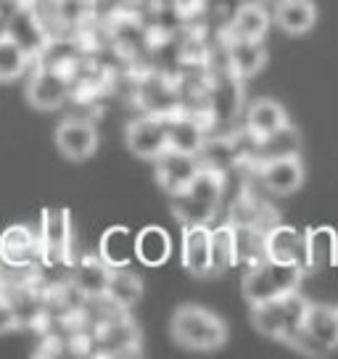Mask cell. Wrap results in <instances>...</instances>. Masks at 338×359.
<instances>
[{"instance_id":"cell-1","label":"cell","mask_w":338,"mask_h":359,"mask_svg":"<svg viewBox=\"0 0 338 359\" xmlns=\"http://www.w3.org/2000/svg\"><path fill=\"white\" fill-rule=\"evenodd\" d=\"M169 336L182 348L191 351H215L225 346L227 325L219 314L203 309L198 304H182L172 312Z\"/></svg>"},{"instance_id":"cell-2","label":"cell","mask_w":338,"mask_h":359,"mask_svg":"<svg viewBox=\"0 0 338 359\" xmlns=\"http://www.w3.org/2000/svg\"><path fill=\"white\" fill-rule=\"evenodd\" d=\"M306 306L309 304H306L304 296H299V291L283 293V296L270 299V302L251 304V323L262 336L293 346L299 333L304 330Z\"/></svg>"},{"instance_id":"cell-3","label":"cell","mask_w":338,"mask_h":359,"mask_svg":"<svg viewBox=\"0 0 338 359\" xmlns=\"http://www.w3.org/2000/svg\"><path fill=\"white\" fill-rule=\"evenodd\" d=\"M222 193H225V175L201 167L188 188L169 196V206L182 224H206L217 214Z\"/></svg>"},{"instance_id":"cell-4","label":"cell","mask_w":338,"mask_h":359,"mask_svg":"<svg viewBox=\"0 0 338 359\" xmlns=\"http://www.w3.org/2000/svg\"><path fill=\"white\" fill-rule=\"evenodd\" d=\"M306 272L299 264H288V262H272V259H262L257 264H251L248 272L243 275L241 291L248 304H259L278 299L283 293L299 291V283Z\"/></svg>"},{"instance_id":"cell-5","label":"cell","mask_w":338,"mask_h":359,"mask_svg":"<svg viewBox=\"0 0 338 359\" xmlns=\"http://www.w3.org/2000/svg\"><path fill=\"white\" fill-rule=\"evenodd\" d=\"M69 77L61 67H40L34 72L27 90H24V98L27 103L37 109V111H58L69 98Z\"/></svg>"},{"instance_id":"cell-6","label":"cell","mask_w":338,"mask_h":359,"mask_svg":"<svg viewBox=\"0 0 338 359\" xmlns=\"http://www.w3.org/2000/svg\"><path fill=\"white\" fill-rule=\"evenodd\" d=\"M124 140H127V148H130L133 156L154 161V158L161 156V154L169 148L167 116H158V114L137 116V119H133V122L127 124Z\"/></svg>"},{"instance_id":"cell-7","label":"cell","mask_w":338,"mask_h":359,"mask_svg":"<svg viewBox=\"0 0 338 359\" xmlns=\"http://www.w3.org/2000/svg\"><path fill=\"white\" fill-rule=\"evenodd\" d=\"M40 259H46L48 264H72V219L67 209L43 212Z\"/></svg>"},{"instance_id":"cell-8","label":"cell","mask_w":338,"mask_h":359,"mask_svg":"<svg viewBox=\"0 0 338 359\" xmlns=\"http://www.w3.org/2000/svg\"><path fill=\"white\" fill-rule=\"evenodd\" d=\"M56 148L58 154L69 161H85L98 151V130L90 119L82 116H67L56 127Z\"/></svg>"},{"instance_id":"cell-9","label":"cell","mask_w":338,"mask_h":359,"mask_svg":"<svg viewBox=\"0 0 338 359\" xmlns=\"http://www.w3.org/2000/svg\"><path fill=\"white\" fill-rule=\"evenodd\" d=\"M154 167H156L158 188L167 196H175V193H180L182 188H188L196 180V175L201 172V161L193 154H182V151H175V148H167L161 156L154 158Z\"/></svg>"},{"instance_id":"cell-10","label":"cell","mask_w":338,"mask_h":359,"mask_svg":"<svg viewBox=\"0 0 338 359\" xmlns=\"http://www.w3.org/2000/svg\"><path fill=\"white\" fill-rule=\"evenodd\" d=\"M264 257L272 262H288L309 272V254H306V230H296L288 224H272L264 233Z\"/></svg>"},{"instance_id":"cell-11","label":"cell","mask_w":338,"mask_h":359,"mask_svg":"<svg viewBox=\"0 0 338 359\" xmlns=\"http://www.w3.org/2000/svg\"><path fill=\"white\" fill-rule=\"evenodd\" d=\"M40 259V236L27 224H11L0 233V262L8 267H29Z\"/></svg>"},{"instance_id":"cell-12","label":"cell","mask_w":338,"mask_h":359,"mask_svg":"<svg viewBox=\"0 0 338 359\" xmlns=\"http://www.w3.org/2000/svg\"><path fill=\"white\" fill-rule=\"evenodd\" d=\"M259 177L264 188L275 196H291L302 188L304 182V167L299 156L285 158H270V161H259Z\"/></svg>"},{"instance_id":"cell-13","label":"cell","mask_w":338,"mask_h":359,"mask_svg":"<svg viewBox=\"0 0 338 359\" xmlns=\"http://www.w3.org/2000/svg\"><path fill=\"white\" fill-rule=\"evenodd\" d=\"M212 230L206 224H182V267L196 278H209Z\"/></svg>"},{"instance_id":"cell-14","label":"cell","mask_w":338,"mask_h":359,"mask_svg":"<svg viewBox=\"0 0 338 359\" xmlns=\"http://www.w3.org/2000/svg\"><path fill=\"white\" fill-rule=\"evenodd\" d=\"M95 354L101 357H130L140 351V330L127 320L103 323L95 336Z\"/></svg>"},{"instance_id":"cell-15","label":"cell","mask_w":338,"mask_h":359,"mask_svg":"<svg viewBox=\"0 0 338 359\" xmlns=\"http://www.w3.org/2000/svg\"><path fill=\"white\" fill-rule=\"evenodd\" d=\"M111 269L101 257H82L72 267V288L79 296H88V299H103L109 280H111Z\"/></svg>"},{"instance_id":"cell-16","label":"cell","mask_w":338,"mask_h":359,"mask_svg":"<svg viewBox=\"0 0 338 359\" xmlns=\"http://www.w3.org/2000/svg\"><path fill=\"white\" fill-rule=\"evenodd\" d=\"M6 32L22 45L29 58L46 50V45H48L46 29H43L40 19H37L27 6H19V8L6 19Z\"/></svg>"},{"instance_id":"cell-17","label":"cell","mask_w":338,"mask_h":359,"mask_svg":"<svg viewBox=\"0 0 338 359\" xmlns=\"http://www.w3.org/2000/svg\"><path fill=\"white\" fill-rule=\"evenodd\" d=\"M304 333L315 344L317 351H330L338 346V320L336 306L327 304H309L304 317Z\"/></svg>"},{"instance_id":"cell-18","label":"cell","mask_w":338,"mask_h":359,"mask_svg":"<svg viewBox=\"0 0 338 359\" xmlns=\"http://www.w3.org/2000/svg\"><path fill=\"white\" fill-rule=\"evenodd\" d=\"M227 64H230V74H236L238 79L254 77L267 64L264 40H230V45H227Z\"/></svg>"},{"instance_id":"cell-19","label":"cell","mask_w":338,"mask_h":359,"mask_svg":"<svg viewBox=\"0 0 338 359\" xmlns=\"http://www.w3.org/2000/svg\"><path fill=\"white\" fill-rule=\"evenodd\" d=\"M167 143L175 151L182 154H193L198 156V151L206 143V133L203 127L188 114H169L167 116Z\"/></svg>"},{"instance_id":"cell-20","label":"cell","mask_w":338,"mask_h":359,"mask_svg":"<svg viewBox=\"0 0 338 359\" xmlns=\"http://www.w3.org/2000/svg\"><path fill=\"white\" fill-rule=\"evenodd\" d=\"M272 19L285 34H306L317 22V6L312 0H278Z\"/></svg>"},{"instance_id":"cell-21","label":"cell","mask_w":338,"mask_h":359,"mask_svg":"<svg viewBox=\"0 0 338 359\" xmlns=\"http://www.w3.org/2000/svg\"><path fill=\"white\" fill-rule=\"evenodd\" d=\"M283 124H288V114H285L280 103L272 101V98H259V101H254L246 109V133L254 140L280 130Z\"/></svg>"},{"instance_id":"cell-22","label":"cell","mask_w":338,"mask_h":359,"mask_svg":"<svg viewBox=\"0 0 338 359\" xmlns=\"http://www.w3.org/2000/svg\"><path fill=\"white\" fill-rule=\"evenodd\" d=\"M299 151H302V135L291 122L283 124L280 130H275V133L259 137V140H254V156L259 161L299 156Z\"/></svg>"},{"instance_id":"cell-23","label":"cell","mask_w":338,"mask_h":359,"mask_svg":"<svg viewBox=\"0 0 338 359\" xmlns=\"http://www.w3.org/2000/svg\"><path fill=\"white\" fill-rule=\"evenodd\" d=\"M272 16L259 3H243L230 22V40H264Z\"/></svg>"},{"instance_id":"cell-24","label":"cell","mask_w":338,"mask_h":359,"mask_svg":"<svg viewBox=\"0 0 338 359\" xmlns=\"http://www.w3.org/2000/svg\"><path fill=\"white\" fill-rule=\"evenodd\" d=\"M172 254V241L169 233L158 224L143 227L135 236V259L146 267H161Z\"/></svg>"},{"instance_id":"cell-25","label":"cell","mask_w":338,"mask_h":359,"mask_svg":"<svg viewBox=\"0 0 338 359\" xmlns=\"http://www.w3.org/2000/svg\"><path fill=\"white\" fill-rule=\"evenodd\" d=\"M212 264H209V278L225 275L227 269L238 264V238L236 224H219L212 230Z\"/></svg>"},{"instance_id":"cell-26","label":"cell","mask_w":338,"mask_h":359,"mask_svg":"<svg viewBox=\"0 0 338 359\" xmlns=\"http://www.w3.org/2000/svg\"><path fill=\"white\" fill-rule=\"evenodd\" d=\"M98 257L109 264V267H127L133 257H135V238L130 236V230L122 224L109 227L101 238V251Z\"/></svg>"},{"instance_id":"cell-27","label":"cell","mask_w":338,"mask_h":359,"mask_svg":"<svg viewBox=\"0 0 338 359\" xmlns=\"http://www.w3.org/2000/svg\"><path fill=\"white\" fill-rule=\"evenodd\" d=\"M143 293H146L143 280L137 278L135 272H130L127 267H114L111 280H109V288H106L103 299H109L119 309H130V306H135L143 299Z\"/></svg>"},{"instance_id":"cell-28","label":"cell","mask_w":338,"mask_h":359,"mask_svg":"<svg viewBox=\"0 0 338 359\" xmlns=\"http://www.w3.org/2000/svg\"><path fill=\"white\" fill-rule=\"evenodd\" d=\"M306 254H309V272L336 264L338 262L336 230L333 227H312V230H306Z\"/></svg>"},{"instance_id":"cell-29","label":"cell","mask_w":338,"mask_h":359,"mask_svg":"<svg viewBox=\"0 0 338 359\" xmlns=\"http://www.w3.org/2000/svg\"><path fill=\"white\" fill-rule=\"evenodd\" d=\"M29 56L8 32H0V82H13L27 72Z\"/></svg>"},{"instance_id":"cell-30","label":"cell","mask_w":338,"mask_h":359,"mask_svg":"<svg viewBox=\"0 0 338 359\" xmlns=\"http://www.w3.org/2000/svg\"><path fill=\"white\" fill-rule=\"evenodd\" d=\"M22 327V320H19V312L13 309V304L8 299H0V336H8L13 330Z\"/></svg>"},{"instance_id":"cell-31","label":"cell","mask_w":338,"mask_h":359,"mask_svg":"<svg viewBox=\"0 0 338 359\" xmlns=\"http://www.w3.org/2000/svg\"><path fill=\"white\" fill-rule=\"evenodd\" d=\"M6 293H8V285H6V278L0 275V299H6Z\"/></svg>"},{"instance_id":"cell-32","label":"cell","mask_w":338,"mask_h":359,"mask_svg":"<svg viewBox=\"0 0 338 359\" xmlns=\"http://www.w3.org/2000/svg\"><path fill=\"white\" fill-rule=\"evenodd\" d=\"M336 320H338V306H336Z\"/></svg>"}]
</instances>
